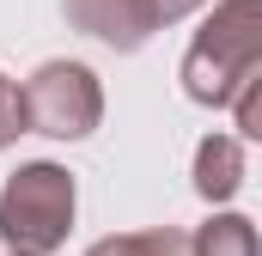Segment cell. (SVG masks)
<instances>
[{
	"label": "cell",
	"instance_id": "cell-1",
	"mask_svg": "<svg viewBox=\"0 0 262 256\" xmlns=\"http://www.w3.org/2000/svg\"><path fill=\"white\" fill-rule=\"evenodd\" d=\"M250 73H262V0H213V18L183 55V92L207 110H226Z\"/></svg>",
	"mask_w": 262,
	"mask_h": 256
},
{
	"label": "cell",
	"instance_id": "cell-2",
	"mask_svg": "<svg viewBox=\"0 0 262 256\" xmlns=\"http://www.w3.org/2000/svg\"><path fill=\"white\" fill-rule=\"evenodd\" d=\"M73 171H61L55 159H31L6 177L0 189V238L6 250H31V256H49L67 244L73 232Z\"/></svg>",
	"mask_w": 262,
	"mask_h": 256
},
{
	"label": "cell",
	"instance_id": "cell-3",
	"mask_svg": "<svg viewBox=\"0 0 262 256\" xmlns=\"http://www.w3.org/2000/svg\"><path fill=\"white\" fill-rule=\"evenodd\" d=\"M25 128L49 134V140H85L104 122V86L85 61H43L25 86Z\"/></svg>",
	"mask_w": 262,
	"mask_h": 256
},
{
	"label": "cell",
	"instance_id": "cell-4",
	"mask_svg": "<svg viewBox=\"0 0 262 256\" xmlns=\"http://www.w3.org/2000/svg\"><path fill=\"white\" fill-rule=\"evenodd\" d=\"M61 12L73 31H85V37H98V43H110L122 55H134L152 37V18H146L140 0H61Z\"/></svg>",
	"mask_w": 262,
	"mask_h": 256
},
{
	"label": "cell",
	"instance_id": "cell-5",
	"mask_svg": "<svg viewBox=\"0 0 262 256\" xmlns=\"http://www.w3.org/2000/svg\"><path fill=\"white\" fill-rule=\"evenodd\" d=\"M238 189H244V140L207 134L195 146V195L201 201H232Z\"/></svg>",
	"mask_w": 262,
	"mask_h": 256
},
{
	"label": "cell",
	"instance_id": "cell-6",
	"mask_svg": "<svg viewBox=\"0 0 262 256\" xmlns=\"http://www.w3.org/2000/svg\"><path fill=\"white\" fill-rule=\"evenodd\" d=\"M189 256H262L256 250V226L244 214H213L189 238Z\"/></svg>",
	"mask_w": 262,
	"mask_h": 256
},
{
	"label": "cell",
	"instance_id": "cell-7",
	"mask_svg": "<svg viewBox=\"0 0 262 256\" xmlns=\"http://www.w3.org/2000/svg\"><path fill=\"white\" fill-rule=\"evenodd\" d=\"M85 256H189V238L171 232V226H159V232H110Z\"/></svg>",
	"mask_w": 262,
	"mask_h": 256
},
{
	"label": "cell",
	"instance_id": "cell-8",
	"mask_svg": "<svg viewBox=\"0 0 262 256\" xmlns=\"http://www.w3.org/2000/svg\"><path fill=\"white\" fill-rule=\"evenodd\" d=\"M226 110L238 116V140H256V134H262V73H250V79L232 92Z\"/></svg>",
	"mask_w": 262,
	"mask_h": 256
},
{
	"label": "cell",
	"instance_id": "cell-9",
	"mask_svg": "<svg viewBox=\"0 0 262 256\" xmlns=\"http://www.w3.org/2000/svg\"><path fill=\"white\" fill-rule=\"evenodd\" d=\"M18 134H31V128H25V98H18V86L0 73V153H6Z\"/></svg>",
	"mask_w": 262,
	"mask_h": 256
},
{
	"label": "cell",
	"instance_id": "cell-10",
	"mask_svg": "<svg viewBox=\"0 0 262 256\" xmlns=\"http://www.w3.org/2000/svg\"><path fill=\"white\" fill-rule=\"evenodd\" d=\"M146 6V18H152V31H165V25H183L189 12H201L207 0H140Z\"/></svg>",
	"mask_w": 262,
	"mask_h": 256
},
{
	"label": "cell",
	"instance_id": "cell-11",
	"mask_svg": "<svg viewBox=\"0 0 262 256\" xmlns=\"http://www.w3.org/2000/svg\"><path fill=\"white\" fill-rule=\"evenodd\" d=\"M6 256H31V250H6Z\"/></svg>",
	"mask_w": 262,
	"mask_h": 256
}]
</instances>
